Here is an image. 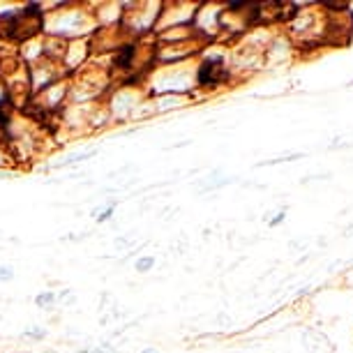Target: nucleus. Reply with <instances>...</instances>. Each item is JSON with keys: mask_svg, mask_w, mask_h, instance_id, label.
Masks as SVG:
<instances>
[{"mask_svg": "<svg viewBox=\"0 0 353 353\" xmlns=\"http://www.w3.org/2000/svg\"><path fill=\"white\" fill-rule=\"evenodd\" d=\"M51 301H53L51 293H46V296H39V298H37V303H39V305H42V303H51Z\"/></svg>", "mask_w": 353, "mask_h": 353, "instance_id": "2", "label": "nucleus"}, {"mask_svg": "<svg viewBox=\"0 0 353 353\" xmlns=\"http://www.w3.org/2000/svg\"><path fill=\"white\" fill-rule=\"evenodd\" d=\"M143 353H155V351H143Z\"/></svg>", "mask_w": 353, "mask_h": 353, "instance_id": "4", "label": "nucleus"}, {"mask_svg": "<svg viewBox=\"0 0 353 353\" xmlns=\"http://www.w3.org/2000/svg\"><path fill=\"white\" fill-rule=\"evenodd\" d=\"M12 277V272L10 270H3V268H0V279H10Z\"/></svg>", "mask_w": 353, "mask_h": 353, "instance_id": "3", "label": "nucleus"}, {"mask_svg": "<svg viewBox=\"0 0 353 353\" xmlns=\"http://www.w3.org/2000/svg\"><path fill=\"white\" fill-rule=\"evenodd\" d=\"M152 265H155V259H152V256H145V259H141V261H137V270H139V272H145V270H150Z\"/></svg>", "mask_w": 353, "mask_h": 353, "instance_id": "1", "label": "nucleus"}]
</instances>
